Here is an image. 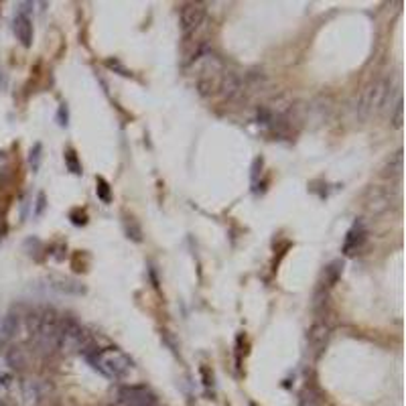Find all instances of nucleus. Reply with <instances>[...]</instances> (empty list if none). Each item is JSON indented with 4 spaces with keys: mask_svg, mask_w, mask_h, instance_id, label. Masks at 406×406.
<instances>
[{
    "mask_svg": "<svg viewBox=\"0 0 406 406\" xmlns=\"http://www.w3.org/2000/svg\"><path fill=\"white\" fill-rule=\"evenodd\" d=\"M85 360L91 364L93 370H98L100 374H104V376L110 380L126 378L132 370L130 358L116 348H108V350H100V352L93 350V352L85 354Z\"/></svg>",
    "mask_w": 406,
    "mask_h": 406,
    "instance_id": "1",
    "label": "nucleus"
},
{
    "mask_svg": "<svg viewBox=\"0 0 406 406\" xmlns=\"http://www.w3.org/2000/svg\"><path fill=\"white\" fill-rule=\"evenodd\" d=\"M57 350L63 352V354H83L85 356V354L93 352V339L77 323H73V321H61Z\"/></svg>",
    "mask_w": 406,
    "mask_h": 406,
    "instance_id": "2",
    "label": "nucleus"
},
{
    "mask_svg": "<svg viewBox=\"0 0 406 406\" xmlns=\"http://www.w3.org/2000/svg\"><path fill=\"white\" fill-rule=\"evenodd\" d=\"M388 81H376V83H372L368 85L364 91H362V96L358 100V116L360 118H368L372 112H376L384 106L386 98H388Z\"/></svg>",
    "mask_w": 406,
    "mask_h": 406,
    "instance_id": "3",
    "label": "nucleus"
},
{
    "mask_svg": "<svg viewBox=\"0 0 406 406\" xmlns=\"http://www.w3.org/2000/svg\"><path fill=\"white\" fill-rule=\"evenodd\" d=\"M118 402L122 406H157L154 394L142 386H124L118 390Z\"/></svg>",
    "mask_w": 406,
    "mask_h": 406,
    "instance_id": "4",
    "label": "nucleus"
},
{
    "mask_svg": "<svg viewBox=\"0 0 406 406\" xmlns=\"http://www.w3.org/2000/svg\"><path fill=\"white\" fill-rule=\"evenodd\" d=\"M203 16H205V8H203L201 2L185 4L183 10H181V28H183V33L189 35L195 28H199V24L203 22Z\"/></svg>",
    "mask_w": 406,
    "mask_h": 406,
    "instance_id": "5",
    "label": "nucleus"
},
{
    "mask_svg": "<svg viewBox=\"0 0 406 406\" xmlns=\"http://www.w3.org/2000/svg\"><path fill=\"white\" fill-rule=\"evenodd\" d=\"M47 283H49V287H51L53 291H57V293H61V295H83V293H85V289H83L79 283H75V280H71V278L49 276Z\"/></svg>",
    "mask_w": 406,
    "mask_h": 406,
    "instance_id": "6",
    "label": "nucleus"
},
{
    "mask_svg": "<svg viewBox=\"0 0 406 406\" xmlns=\"http://www.w3.org/2000/svg\"><path fill=\"white\" fill-rule=\"evenodd\" d=\"M12 30H14L16 39H18L24 47L30 45V41H33V24H30L28 16H24V14H16L14 20H12Z\"/></svg>",
    "mask_w": 406,
    "mask_h": 406,
    "instance_id": "7",
    "label": "nucleus"
},
{
    "mask_svg": "<svg viewBox=\"0 0 406 406\" xmlns=\"http://www.w3.org/2000/svg\"><path fill=\"white\" fill-rule=\"evenodd\" d=\"M327 339H329V327L325 323H315L309 331V346L313 348L315 352H321L327 346Z\"/></svg>",
    "mask_w": 406,
    "mask_h": 406,
    "instance_id": "8",
    "label": "nucleus"
},
{
    "mask_svg": "<svg viewBox=\"0 0 406 406\" xmlns=\"http://www.w3.org/2000/svg\"><path fill=\"white\" fill-rule=\"evenodd\" d=\"M364 242H366V230H364L362 224H356L350 230L348 238H346V246H343V250H346V254H356Z\"/></svg>",
    "mask_w": 406,
    "mask_h": 406,
    "instance_id": "9",
    "label": "nucleus"
},
{
    "mask_svg": "<svg viewBox=\"0 0 406 406\" xmlns=\"http://www.w3.org/2000/svg\"><path fill=\"white\" fill-rule=\"evenodd\" d=\"M41 398V390H39V384L37 382H24L20 386V400H22V406H35Z\"/></svg>",
    "mask_w": 406,
    "mask_h": 406,
    "instance_id": "10",
    "label": "nucleus"
},
{
    "mask_svg": "<svg viewBox=\"0 0 406 406\" xmlns=\"http://www.w3.org/2000/svg\"><path fill=\"white\" fill-rule=\"evenodd\" d=\"M16 331H18V315L8 313L2 319V325H0V337H2V339H10V337L16 335Z\"/></svg>",
    "mask_w": 406,
    "mask_h": 406,
    "instance_id": "11",
    "label": "nucleus"
},
{
    "mask_svg": "<svg viewBox=\"0 0 406 406\" xmlns=\"http://www.w3.org/2000/svg\"><path fill=\"white\" fill-rule=\"evenodd\" d=\"M370 197H372V199H368V207H370L372 211H380V209L388 207V203H390V197H388L386 193H382V189H378V187L370 191Z\"/></svg>",
    "mask_w": 406,
    "mask_h": 406,
    "instance_id": "12",
    "label": "nucleus"
},
{
    "mask_svg": "<svg viewBox=\"0 0 406 406\" xmlns=\"http://www.w3.org/2000/svg\"><path fill=\"white\" fill-rule=\"evenodd\" d=\"M6 364H8L10 368H14V370H20V368H24V364H26V356L22 354L20 348H10L8 354H6Z\"/></svg>",
    "mask_w": 406,
    "mask_h": 406,
    "instance_id": "13",
    "label": "nucleus"
},
{
    "mask_svg": "<svg viewBox=\"0 0 406 406\" xmlns=\"http://www.w3.org/2000/svg\"><path fill=\"white\" fill-rule=\"evenodd\" d=\"M124 230H126V236L132 238L134 242H140V240H142V232H140L138 224L132 220V217H126V220H124Z\"/></svg>",
    "mask_w": 406,
    "mask_h": 406,
    "instance_id": "14",
    "label": "nucleus"
},
{
    "mask_svg": "<svg viewBox=\"0 0 406 406\" xmlns=\"http://www.w3.org/2000/svg\"><path fill=\"white\" fill-rule=\"evenodd\" d=\"M384 173L390 175V177H400V173H402V152H400V150L394 154V159L386 165V171H384Z\"/></svg>",
    "mask_w": 406,
    "mask_h": 406,
    "instance_id": "15",
    "label": "nucleus"
},
{
    "mask_svg": "<svg viewBox=\"0 0 406 406\" xmlns=\"http://www.w3.org/2000/svg\"><path fill=\"white\" fill-rule=\"evenodd\" d=\"M41 150H43V146L37 142L33 148H30V154H28V163H30V169L33 171H37L39 169V163H41Z\"/></svg>",
    "mask_w": 406,
    "mask_h": 406,
    "instance_id": "16",
    "label": "nucleus"
},
{
    "mask_svg": "<svg viewBox=\"0 0 406 406\" xmlns=\"http://www.w3.org/2000/svg\"><path fill=\"white\" fill-rule=\"evenodd\" d=\"M65 163H67V167H69L71 173H75V175L81 173V167H79V163H77V157H75L73 150H67V152H65Z\"/></svg>",
    "mask_w": 406,
    "mask_h": 406,
    "instance_id": "17",
    "label": "nucleus"
},
{
    "mask_svg": "<svg viewBox=\"0 0 406 406\" xmlns=\"http://www.w3.org/2000/svg\"><path fill=\"white\" fill-rule=\"evenodd\" d=\"M98 195L104 201H110V191H108V183L104 179H98Z\"/></svg>",
    "mask_w": 406,
    "mask_h": 406,
    "instance_id": "18",
    "label": "nucleus"
},
{
    "mask_svg": "<svg viewBox=\"0 0 406 406\" xmlns=\"http://www.w3.org/2000/svg\"><path fill=\"white\" fill-rule=\"evenodd\" d=\"M327 272H329V283H335L337 276H339V272H341V264H339V262H333V264L327 268Z\"/></svg>",
    "mask_w": 406,
    "mask_h": 406,
    "instance_id": "19",
    "label": "nucleus"
},
{
    "mask_svg": "<svg viewBox=\"0 0 406 406\" xmlns=\"http://www.w3.org/2000/svg\"><path fill=\"white\" fill-rule=\"evenodd\" d=\"M394 126L400 128L402 126V102H396V112H394Z\"/></svg>",
    "mask_w": 406,
    "mask_h": 406,
    "instance_id": "20",
    "label": "nucleus"
},
{
    "mask_svg": "<svg viewBox=\"0 0 406 406\" xmlns=\"http://www.w3.org/2000/svg\"><path fill=\"white\" fill-rule=\"evenodd\" d=\"M59 124L61 126H67V108H65V104L59 108Z\"/></svg>",
    "mask_w": 406,
    "mask_h": 406,
    "instance_id": "21",
    "label": "nucleus"
},
{
    "mask_svg": "<svg viewBox=\"0 0 406 406\" xmlns=\"http://www.w3.org/2000/svg\"><path fill=\"white\" fill-rule=\"evenodd\" d=\"M106 65H108V67H116V69H120V71H122V75H130V73H128V69H124V67L118 63V61H106Z\"/></svg>",
    "mask_w": 406,
    "mask_h": 406,
    "instance_id": "22",
    "label": "nucleus"
},
{
    "mask_svg": "<svg viewBox=\"0 0 406 406\" xmlns=\"http://www.w3.org/2000/svg\"><path fill=\"white\" fill-rule=\"evenodd\" d=\"M43 207H45V195L41 193V195H39V203H37V213H41Z\"/></svg>",
    "mask_w": 406,
    "mask_h": 406,
    "instance_id": "23",
    "label": "nucleus"
}]
</instances>
